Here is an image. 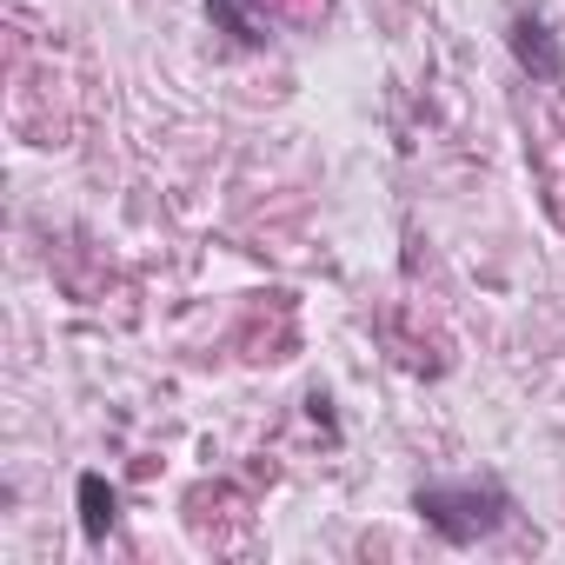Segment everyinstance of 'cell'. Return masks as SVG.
Returning a JSON list of instances; mask_svg holds the SVG:
<instances>
[{
    "label": "cell",
    "mask_w": 565,
    "mask_h": 565,
    "mask_svg": "<svg viewBox=\"0 0 565 565\" xmlns=\"http://www.w3.org/2000/svg\"><path fill=\"white\" fill-rule=\"evenodd\" d=\"M413 512L446 539V545H479L505 525L512 512V492L499 479H459V486H419L413 492Z\"/></svg>",
    "instance_id": "obj_1"
},
{
    "label": "cell",
    "mask_w": 565,
    "mask_h": 565,
    "mask_svg": "<svg viewBox=\"0 0 565 565\" xmlns=\"http://www.w3.org/2000/svg\"><path fill=\"white\" fill-rule=\"evenodd\" d=\"M505 47H512V61H519V74H532V81H565V47H558V34L539 21V14H512L505 21Z\"/></svg>",
    "instance_id": "obj_2"
},
{
    "label": "cell",
    "mask_w": 565,
    "mask_h": 565,
    "mask_svg": "<svg viewBox=\"0 0 565 565\" xmlns=\"http://www.w3.org/2000/svg\"><path fill=\"white\" fill-rule=\"evenodd\" d=\"M74 505H81V539H87V545H107V532L120 525V492H114V479H107V472H81Z\"/></svg>",
    "instance_id": "obj_3"
},
{
    "label": "cell",
    "mask_w": 565,
    "mask_h": 565,
    "mask_svg": "<svg viewBox=\"0 0 565 565\" xmlns=\"http://www.w3.org/2000/svg\"><path fill=\"white\" fill-rule=\"evenodd\" d=\"M206 21H213V28H226V34H233L239 47H259V41H266L246 0H206Z\"/></svg>",
    "instance_id": "obj_4"
},
{
    "label": "cell",
    "mask_w": 565,
    "mask_h": 565,
    "mask_svg": "<svg viewBox=\"0 0 565 565\" xmlns=\"http://www.w3.org/2000/svg\"><path fill=\"white\" fill-rule=\"evenodd\" d=\"M307 413H313V426H327V433H333V399H327V393H313V399H307Z\"/></svg>",
    "instance_id": "obj_5"
},
{
    "label": "cell",
    "mask_w": 565,
    "mask_h": 565,
    "mask_svg": "<svg viewBox=\"0 0 565 565\" xmlns=\"http://www.w3.org/2000/svg\"><path fill=\"white\" fill-rule=\"evenodd\" d=\"M246 8H266V0H246Z\"/></svg>",
    "instance_id": "obj_6"
}]
</instances>
